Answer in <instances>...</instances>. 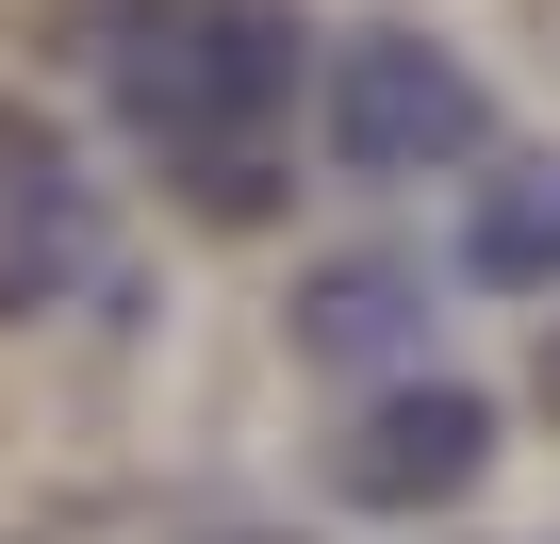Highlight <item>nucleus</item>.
<instances>
[{"label":"nucleus","instance_id":"obj_1","mask_svg":"<svg viewBox=\"0 0 560 544\" xmlns=\"http://www.w3.org/2000/svg\"><path fill=\"white\" fill-rule=\"evenodd\" d=\"M100 100L116 132H149L198 198H264V132L298 100V18L280 0H116L100 18Z\"/></svg>","mask_w":560,"mask_h":544},{"label":"nucleus","instance_id":"obj_2","mask_svg":"<svg viewBox=\"0 0 560 544\" xmlns=\"http://www.w3.org/2000/svg\"><path fill=\"white\" fill-rule=\"evenodd\" d=\"M100 264H116L100 165H83L34 100H0V331H34V314L100 298Z\"/></svg>","mask_w":560,"mask_h":544},{"label":"nucleus","instance_id":"obj_3","mask_svg":"<svg viewBox=\"0 0 560 544\" xmlns=\"http://www.w3.org/2000/svg\"><path fill=\"white\" fill-rule=\"evenodd\" d=\"M494 132V100H478V67L445 50V34H347V67H330V149L363 165V182H429V165H462Z\"/></svg>","mask_w":560,"mask_h":544},{"label":"nucleus","instance_id":"obj_4","mask_svg":"<svg viewBox=\"0 0 560 544\" xmlns=\"http://www.w3.org/2000/svg\"><path fill=\"white\" fill-rule=\"evenodd\" d=\"M478 462H494V396L478 380H380L347 413V445H330V478L363 511H445V495H478Z\"/></svg>","mask_w":560,"mask_h":544},{"label":"nucleus","instance_id":"obj_5","mask_svg":"<svg viewBox=\"0 0 560 544\" xmlns=\"http://www.w3.org/2000/svg\"><path fill=\"white\" fill-rule=\"evenodd\" d=\"M462 264H478L494 298H544V281H560V149H494V165H478Z\"/></svg>","mask_w":560,"mask_h":544},{"label":"nucleus","instance_id":"obj_6","mask_svg":"<svg viewBox=\"0 0 560 544\" xmlns=\"http://www.w3.org/2000/svg\"><path fill=\"white\" fill-rule=\"evenodd\" d=\"M412 331H429V281L380 264V247L298 281V347H314V363H412Z\"/></svg>","mask_w":560,"mask_h":544}]
</instances>
